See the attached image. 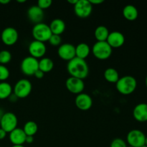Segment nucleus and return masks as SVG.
Segmentation results:
<instances>
[{"mask_svg":"<svg viewBox=\"0 0 147 147\" xmlns=\"http://www.w3.org/2000/svg\"><path fill=\"white\" fill-rule=\"evenodd\" d=\"M90 53V46L84 42H81L76 46V57L86 60Z\"/></svg>","mask_w":147,"mask_h":147,"instance_id":"obj_21","label":"nucleus"},{"mask_svg":"<svg viewBox=\"0 0 147 147\" xmlns=\"http://www.w3.org/2000/svg\"><path fill=\"white\" fill-rule=\"evenodd\" d=\"M52 4H53V1H52L51 0H39V1H37V5L41 9L44 10L51 7Z\"/></svg>","mask_w":147,"mask_h":147,"instance_id":"obj_31","label":"nucleus"},{"mask_svg":"<svg viewBox=\"0 0 147 147\" xmlns=\"http://www.w3.org/2000/svg\"><path fill=\"white\" fill-rule=\"evenodd\" d=\"M0 147H1V146H0Z\"/></svg>","mask_w":147,"mask_h":147,"instance_id":"obj_46","label":"nucleus"},{"mask_svg":"<svg viewBox=\"0 0 147 147\" xmlns=\"http://www.w3.org/2000/svg\"><path fill=\"white\" fill-rule=\"evenodd\" d=\"M13 93V88L11 84L4 81L0 83V100L9 98Z\"/></svg>","mask_w":147,"mask_h":147,"instance_id":"obj_24","label":"nucleus"},{"mask_svg":"<svg viewBox=\"0 0 147 147\" xmlns=\"http://www.w3.org/2000/svg\"><path fill=\"white\" fill-rule=\"evenodd\" d=\"M137 87L136 78L131 76H125L120 78L116 83V90L119 93L128 96L135 91Z\"/></svg>","mask_w":147,"mask_h":147,"instance_id":"obj_2","label":"nucleus"},{"mask_svg":"<svg viewBox=\"0 0 147 147\" xmlns=\"http://www.w3.org/2000/svg\"><path fill=\"white\" fill-rule=\"evenodd\" d=\"M127 144L121 138H116L111 143L110 147H127Z\"/></svg>","mask_w":147,"mask_h":147,"instance_id":"obj_30","label":"nucleus"},{"mask_svg":"<svg viewBox=\"0 0 147 147\" xmlns=\"http://www.w3.org/2000/svg\"><path fill=\"white\" fill-rule=\"evenodd\" d=\"M49 43L53 47H57L60 46L62 43V37L60 35L57 34H52L50 38L48 40Z\"/></svg>","mask_w":147,"mask_h":147,"instance_id":"obj_29","label":"nucleus"},{"mask_svg":"<svg viewBox=\"0 0 147 147\" xmlns=\"http://www.w3.org/2000/svg\"><path fill=\"white\" fill-rule=\"evenodd\" d=\"M9 70L6 65H0V81L4 82L9 77Z\"/></svg>","mask_w":147,"mask_h":147,"instance_id":"obj_28","label":"nucleus"},{"mask_svg":"<svg viewBox=\"0 0 147 147\" xmlns=\"http://www.w3.org/2000/svg\"><path fill=\"white\" fill-rule=\"evenodd\" d=\"M145 146H147V136H146V139H145Z\"/></svg>","mask_w":147,"mask_h":147,"instance_id":"obj_41","label":"nucleus"},{"mask_svg":"<svg viewBox=\"0 0 147 147\" xmlns=\"http://www.w3.org/2000/svg\"><path fill=\"white\" fill-rule=\"evenodd\" d=\"M146 123H147V121H146Z\"/></svg>","mask_w":147,"mask_h":147,"instance_id":"obj_45","label":"nucleus"},{"mask_svg":"<svg viewBox=\"0 0 147 147\" xmlns=\"http://www.w3.org/2000/svg\"><path fill=\"white\" fill-rule=\"evenodd\" d=\"M89 1L92 5H98L103 2V0H89Z\"/></svg>","mask_w":147,"mask_h":147,"instance_id":"obj_34","label":"nucleus"},{"mask_svg":"<svg viewBox=\"0 0 147 147\" xmlns=\"http://www.w3.org/2000/svg\"><path fill=\"white\" fill-rule=\"evenodd\" d=\"M127 147H133V146H127Z\"/></svg>","mask_w":147,"mask_h":147,"instance_id":"obj_44","label":"nucleus"},{"mask_svg":"<svg viewBox=\"0 0 147 147\" xmlns=\"http://www.w3.org/2000/svg\"><path fill=\"white\" fill-rule=\"evenodd\" d=\"M10 2V0H0L1 4H7Z\"/></svg>","mask_w":147,"mask_h":147,"instance_id":"obj_38","label":"nucleus"},{"mask_svg":"<svg viewBox=\"0 0 147 147\" xmlns=\"http://www.w3.org/2000/svg\"><path fill=\"white\" fill-rule=\"evenodd\" d=\"M44 76H45V73H43L42 71H41L40 70H39V69L35 72V73H34V77L37 79H42L43 77H44Z\"/></svg>","mask_w":147,"mask_h":147,"instance_id":"obj_32","label":"nucleus"},{"mask_svg":"<svg viewBox=\"0 0 147 147\" xmlns=\"http://www.w3.org/2000/svg\"><path fill=\"white\" fill-rule=\"evenodd\" d=\"M7 132L0 128V140H3V139H5L6 136H7Z\"/></svg>","mask_w":147,"mask_h":147,"instance_id":"obj_33","label":"nucleus"},{"mask_svg":"<svg viewBox=\"0 0 147 147\" xmlns=\"http://www.w3.org/2000/svg\"><path fill=\"white\" fill-rule=\"evenodd\" d=\"M133 116L139 122L147 121V103H141L136 105L133 110Z\"/></svg>","mask_w":147,"mask_h":147,"instance_id":"obj_18","label":"nucleus"},{"mask_svg":"<svg viewBox=\"0 0 147 147\" xmlns=\"http://www.w3.org/2000/svg\"><path fill=\"white\" fill-rule=\"evenodd\" d=\"M32 90L31 82L25 78L19 80L13 88V93L19 98H25L30 96Z\"/></svg>","mask_w":147,"mask_h":147,"instance_id":"obj_5","label":"nucleus"},{"mask_svg":"<svg viewBox=\"0 0 147 147\" xmlns=\"http://www.w3.org/2000/svg\"><path fill=\"white\" fill-rule=\"evenodd\" d=\"M123 16L129 21H134L138 18L139 11L137 8L132 4H128L123 9Z\"/></svg>","mask_w":147,"mask_h":147,"instance_id":"obj_20","label":"nucleus"},{"mask_svg":"<svg viewBox=\"0 0 147 147\" xmlns=\"http://www.w3.org/2000/svg\"><path fill=\"white\" fill-rule=\"evenodd\" d=\"M49 27L52 34L60 35L65 30V23L61 19H55L50 22Z\"/></svg>","mask_w":147,"mask_h":147,"instance_id":"obj_19","label":"nucleus"},{"mask_svg":"<svg viewBox=\"0 0 147 147\" xmlns=\"http://www.w3.org/2000/svg\"><path fill=\"white\" fill-rule=\"evenodd\" d=\"M104 78L107 82L111 83H116L119 77V73L113 67H109L104 71Z\"/></svg>","mask_w":147,"mask_h":147,"instance_id":"obj_23","label":"nucleus"},{"mask_svg":"<svg viewBox=\"0 0 147 147\" xmlns=\"http://www.w3.org/2000/svg\"><path fill=\"white\" fill-rule=\"evenodd\" d=\"M26 0H18V1H17V2H19V3H24V2H26Z\"/></svg>","mask_w":147,"mask_h":147,"instance_id":"obj_40","label":"nucleus"},{"mask_svg":"<svg viewBox=\"0 0 147 147\" xmlns=\"http://www.w3.org/2000/svg\"><path fill=\"white\" fill-rule=\"evenodd\" d=\"M113 49L105 42H96L92 47V53L96 58L100 60H105L109 59L112 55Z\"/></svg>","mask_w":147,"mask_h":147,"instance_id":"obj_4","label":"nucleus"},{"mask_svg":"<svg viewBox=\"0 0 147 147\" xmlns=\"http://www.w3.org/2000/svg\"><path fill=\"white\" fill-rule=\"evenodd\" d=\"M20 69L23 74L25 76H34V73L39 69V60L31 56L25 57L22 60Z\"/></svg>","mask_w":147,"mask_h":147,"instance_id":"obj_7","label":"nucleus"},{"mask_svg":"<svg viewBox=\"0 0 147 147\" xmlns=\"http://www.w3.org/2000/svg\"><path fill=\"white\" fill-rule=\"evenodd\" d=\"M44 11L37 5L30 7L27 10V17L31 22L34 24L42 22L44 18Z\"/></svg>","mask_w":147,"mask_h":147,"instance_id":"obj_16","label":"nucleus"},{"mask_svg":"<svg viewBox=\"0 0 147 147\" xmlns=\"http://www.w3.org/2000/svg\"><path fill=\"white\" fill-rule=\"evenodd\" d=\"M73 7L76 15L81 19L88 18L93 10V5L89 0H78V2Z\"/></svg>","mask_w":147,"mask_h":147,"instance_id":"obj_9","label":"nucleus"},{"mask_svg":"<svg viewBox=\"0 0 147 147\" xmlns=\"http://www.w3.org/2000/svg\"><path fill=\"white\" fill-rule=\"evenodd\" d=\"M54 67V63L49 57H42L39 60V70L45 73L51 71Z\"/></svg>","mask_w":147,"mask_h":147,"instance_id":"obj_25","label":"nucleus"},{"mask_svg":"<svg viewBox=\"0 0 147 147\" xmlns=\"http://www.w3.org/2000/svg\"><path fill=\"white\" fill-rule=\"evenodd\" d=\"M18 119L17 116L11 112H7L3 114L0 119V128L9 134L17 128Z\"/></svg>","mask_w":147,"mask_h":147,"instance_id":"obj_6","label":"nucleus"},{"mask_svg":"<svg viewBox=\"0 0 147 147\" xmlns=\"http://www.w3.org/2000/svg\"><path fill=\"white\" fill-rule=\"evenodd\" d=\"M142 147H147L146 146H145V145H144V146H142Z\"/></svg>","mask_w":147,"mask_h":147,"instance_id":"obj_43","label":"nucleus"},{"mask_svg":"<svg viewBox=\"0 0 147 147\" xmlns=\"http://www.w3.org/2000/svg\"><path fill=\"white\" fill-rule=\"evenodd\" d=\"M11 147H24L23 145H12Z\"/></svg>","mask_w":147,"mask_h":147,"instance_id":"obj_39","label":"nucleus"},{"mask_svg":"<svg viewBox=\"0 0 147 147\" xmlns=\"http://www.w3.org/2000/svg\"><path fill=\"white\" fill-rule=\"evenodd\" d=\"M67 70L70 77L84 80L88 77L89 73V67L86 60L75 57L69 61L67 64Z\"/></svg>","mask_w":147,"mask_h":147,"instance_id":"obj_1","label":"nucleus"},{"mask_svg":"<svg viewBox=\"0 0 147 147\" xmlns=\"http://www.w3.org/2000/svg\"><path fill=\"white\" fill-rule=\"evenodd\" d=\"M65 87L70 93L78 95L83 93L85 89L83 80L74 77H69L65 81Z\"/></svg>","mask_w":147,"mask_h":147,"instance_id":"obj_11","label":"nucleus"},{"mask_svg":"<svg viewBox=\"0 0 147 147\" xmlns=\"http://www.w3.org/2000/svg\"><path fill=\"white\" fill-rule=\"evenodd\" d=\"M109 33H110V32L106 26H98L95 30V38L96 39L97 42H105L107 40Z\"/></svg>","mask_w":147,"mask_h":147,"instance_id":"obj_22","label":"nucleus"},{"mask_svg":"<svg viewBox=\"0 0 147 147\" xmlns=\"http://www.w3.org/2000/svg\"><path fill=\"white\" fill-rule=\"evenodd\" d=\"M75 103L78 109L80 111H86L91 109L93 106V99L87 93H81L77 95L75 100Z\"/></svg>","mask_w":147,"mask_h":147,"instance_id":"obj_14","label":"nucleus"},{"mask_svg":"<svg viewBox=\"0 0 147 147\" xmlns=\"http://www.w3.org/2000/svg\"><path fill=\"white\" fill-rule=\"evenodd\" d=\"M146 135L139 129H133L128 133L126 142L129 146L133 147H142L145 145Z\"/></svg>","mask_w":147,"mask_h":147,"instance_id":"obj_8","label":"nucleus"},{"mask_svg":"<svg viewBox=\"0 0 147 147\" xmlns=\"http://www.w3.org/2000/svg\"><path fill=\"white\" fill-rule=\"evenodd\" d=\"M9 100H11V101L14 102V101H16V100H17V99H18V98H17V96H16L14 94V93H12V94H11V96H10L9 97Z\"/></svg>","mask_w":147,"mask_h":147,"instance_id":"obj_36","label":"nucleus"},{"mask_svg":"<svg viewBox=\"0 0 147 147\" xmlns=\"http://www.w3.org/2000/svg\"><path fill=\"white\" fill-rule=\"evenodd\" d=\"M26 134H24L23 129L20 128H17L12 131H11L9 135V139L10 142L13 145H23L25 143Z\"/></svg>","mask_w":147,"mask_h":147,"instance_id":"obj_17","label":"nucleus"},{"mask_svg":"<svg viewBox=\"0 0 147 147\" xmlns=\"http://www.w3.org/2000/svg\"><path fill=\"white\" fill-rule=\"evenodd\" d=\"M77 2H78V0H67V3L72 4L73 6H74Z\"/></svg>","mask_w":147,"mask_h":147,"instance_id":"obj_37","label":"nucleus"},{"mask_svg":"<svg viewBox=\"0 0 147 147\" xmlns=\"http://www.w3.org/2000/svg\"><path fill=\"white\" fill-rule=\"evenodd\" d=\"M106 42L113 48H119L125 43V37L119 31H113L109 33Z\"/></svg>","mask_w":147,"mask_h":147,"instance_id":"obj_15","label":"nucleus"},{"mask_svg":"<svg viewBox=\"0 0 147 147\" xmlns=\"http://www.w3.org/2000/svg\"><path fill=\"white\" fill-rule=\"evenodd\" d=\"M57 55L62 60L70 61L76 57V47L70 43L60 45L57 49Z\"/></svg>","mask_w":147,"mask_h":147,"instance_id":"obj_10","label":"nucleus"},{"mask_svg":"<svg viewBox=\"0 0 147 147\" xmlns=\"http://www.w3.org/2000/svg\"><path fill=\"white\" fill-rule=\"evenodd\" d=\"M28 51L31 57L38 60L44 57L47 51V47L44 42L33 40L29 45Z\"/></svg>","mask_w":147,"mask_h":147,"instance_id":"obj_12","label":"nucleus"},{"mask_svg":"<svg viewBox=\"0 0 147 147\" xmlns=\"http://www.w3.org/2000/svg\"><path fill=\"white\" fill-rule=\"evenodd\" d=\"M19 38V34L15 28L11 27H6L1 34V39L4 45L11 46L15 44Z\"/></svg>","mask_w":147,"mask_h":147,"instance_id":"obj_13","label":"nucleus"},{"mask_svg":"<svg viewBox=\"0 0 147 147\" xmlns=\"http://www.w3.org/2000/svg\"><path fill=\"white\" fill-rule=\"evenodd\" d=\"M33 142H34V136H27V137H26L25 143L29 144H30L33 143Z\"/></svg>","mask_w":147,"mask_h":147,"instance_id":"obj_35","label":"nucleus"},{"mask_svg":"<svg viewBox=\"0 0 147 147\" xmlns=\"http://www.w3.org/2000/svg\"><path fill=\"white\" fill-rule=\"evenodd\" d=\"M22 129L26 136H34L38 131V126L33 121H29L26 122Z\"/></svg>","mask_w":147,"mask_h":147,"instance_id":"obj_26","label":"nucleus"},{"mask_svg":"<svg viewBox=\"0 0 147 147\" xmlns=\"http://www.w3.org/2000/svg\"><path fill=\"white\" fill-rule=\"evenodd\" d=\"M32 34L34 40L45 43L48 42L53 34L48 24L41 22L34 24L32 30Z\"/></svg>","mask_w":147,"mask_h":147,"instance_id":"obj_3","label":"nucleus"},{"mask_svg":"<svg viewBox=\"0 0 147 147\" xmlns=\"http://www.w3.org/2000/svg\"><path fill=\"white\" fill-rule=\"evenodd\" d=\"M145 83H146V88H147V76H146V80H145Z\"/></svg>","mask_w":147,"mask_h":147,"instance_id":"obj_42","label":"nucleus"},{"mask_svg":"<svg viewBox=\"0 0 147 147\" xmlns=\"http://www.w3.org/2000/svg\"><path fill=\"white\" fill-rule=\"evenodd\" d=\"M11 60V54L9 50H3L0 51V65L8 64Z\"/></svg>","mask_w":147,"mask_h":147,"instance_id":"obj_27","label":"nucleus"}]
</instances>
